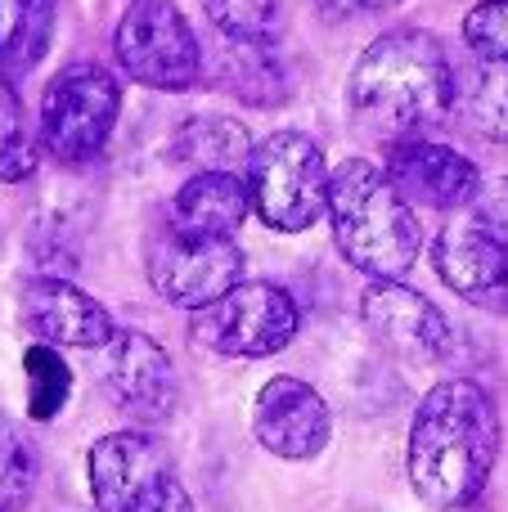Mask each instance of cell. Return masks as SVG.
Segmentation results:
<instances>
[{
    "label": "cell",
    "mask_w": 508,
    "mask_h": 512,
    "mask_svg": "<svg viewBox=\"0 0 508 512\" xmlns=\"http://www.w3.org/2000/svg\"><path fill=\"white\" fill-rule=\"evenodd\" d=\"M500 459V414L477 382L450 378L423 396L410 427V481L423 504L464 508Z\"/></svg>",
    "instance_id": "1"
},
{
    "label": "cell",
    "mask_w": 508,
    "mask_h": 512,
    "mask_svg": "<svg viewBox=\"0 0 508 512\" xmlns=\"http://www.w3.org/2000/svg\"><path fill=\"white\" fill-rule=\"evenodd\" d=\"M347 95L360 126L378 135H410L450 113L455 72L437 36L401 27V32L378 36L356 59Z\"/></svg>",
    "instance_id": "2"
},
{
    "label": "cell",
    "mask_w": 508,
    "mask_h": 512,
    "mask_svg": "<svg viewBox=\"0 0 508 512\" xmlns=\"http://www.w3.org/2000/svg\"><path fill=\"white\" fill-rule=\"evenodd\" d=\"M324 212H329L342 256L369 279H401L419 256V221L387 180V171H378L374 162H342L329 176V207Z\"/></svg>",
    "instance_id": "3"
},
{
    "label": "cell",
    "mask_w": 508,
    "mask_h": 512,
    "mask_svg": "<svg viewBox=\"0 0 508 512\" xmlns=\"http://www.w3.org/2000/svg\"><path fill=\"white\" fill-rule=\"evenodd\" d=\"M248 207L270 230H311L329 207V162L320 144L297 131H275L252 144L248 171Z\"/></svg>",
    "instance_id": "4"
},
{
    "label": "cell",
    "mask_w": 508,
    "mask_h": 512,
    "mask_svg": "<svg viewBox=\"0 0 508 512\" xmlns=\"http://www.w3.org/2000/svg\"><path fill=\"white\" fill-rule=\"evenodd\" d=\"M302 328V310L275 283H234L212 306L194 310V342L212 355L266 360L279 355Z\"/></svg>",
    "instance_id": "5"
},
{
    "label": "cell",
    "mask_w": 508,
    "mask_h": 512,
    "mask_svg": "<svg viewBox=\"0 0 508 512\" xmlns=\"http://www.w3.org/2000/svg\"><path fill=\"white\" fill-rule=\"evenodd\" d=\"M122 90L113 72L99 63H72L45 86L41 99V140L59 162H90L104 153L117 126Z\"/></svg>",
    "instance_id": "6"
},
{
    "label": "cell",
    "mask_w": 508,
    "mask_h": 512,
    "mask_svg": "<svg viewBox=\"0 0 508 512\" xmlns=\"http://www.w3.org/2000/svg\"><path fill=\"white\" fill-rule=\"evenodd\" d=\"M117 63L140 86L153 90H189L203 68V50L171 0H131L117 23Z\"/></svg>",
    "instance_id": "7"
},
{
    "label": "cell",
    "mask_w": 508,
    "mask_h": 512,
    "mask_svg": "<svg viewBox=\"0 0 508 512\" xmlns=\"http://www.w3.org/2000/svg\"><path fill=\"white\" fill-rule=\"evenodd\" d=\"M243 252L234 239H198L162 225L149 243V283L180 310H203L239 283Z\"/></svg>",
    "instance_id": "8"
},
{
    "label": "cell",
    "mask_w": 508,
    "mask_h": 512,
    "mask_svg": "<svg viewBox=\"0 0 508 512\" xmlns=\"http://www.w3.org/2000/svg\"><path fill=\"white\" fill-rule=\"evenodd\" d=\"M360 319L374 333V342L383 351H392L396 360L410 364H432L446 360L450 346H455V333H450V319L432 306L423 292L405 288V283L387 279L365 288L360 297Z\"/></svg>",
    "instance_id": "9"
},
{
    "label": "cell",
    "mask_w": 508,
    "mask_h": 512,
    "mask_svg": "<svg viewBox=\"0 0 508 512\" xmlns=\"http://www.w3.org/2000/svg\"><path fill=\"white\" fill-rule=\"evenodd\" d=\"M252 432L275 459L306 463L329 445L333 436V414L324 405V396L302 378H270L257 391L252 405Z\"/></svg>",
    "instance_id": "10"
},
{
    "label": "cell",
    "mask_w": 508,
    "mask_h": 512,
    "mask_svg": "<svg viewBox=\"0 0 508 512\" xmlns=\"http://www.w3.org/2000/svg\"><path fill=\"white\" fill-rule=\"evenodd\" d=\"M387 180L401 198L441 207V212H459L482 194V171L473 167V158H464L450 144L414 140V135H401L387 149Z\"/></svg>",
    "instance_id": "11"
},
{
    "label": "cell",
    "mask_w": 508,
    "mask_h": 512,
    "mask_svg": "<svg viewBox=\"0 0 508 512\" xmlns=\"http://www.w3.org/2000/svg\"><path fill=\"white\" fill-rule=\"evenodd\" d=\"M108 396L135 418V423H167L176 414L180 382L176 364L153 337L113 333L108 342Z\"/></svg>",
    "instance_id": "12"
},
{
    "label": "cell",
    "mask_w": 508,
    "mask_h": 512,
    "mask_svg": "<svg viewBox=\"0 0 508 512\" xmlns=\"http://www.w3.org/2000/svg\"><path fill=\"white\" fill-rule=\"evenodd\" d=\"M432 265L450 292L486 310H508V243L482 221H455L432 243Z\"/></svg>",
    "instance_id": "13"
},
{
    "label": "cell",
    "mask_w": 508,
    "mask_h": 512,
    "mask_svg": "<svg viewBox=\"0 0 508 512\" xmlns=\"http://www.w3.org/2000/svg\"><path fill=\"white\" fill-rule=\"evenodd\" d=\"M18 315H23V324L32 328L45 346H81V351H95V346L113 342V333H117L113 315H108L95 297H86L77 283H63V279H32L23 288Z\"/></svg>",
    "instance_id": "14"
},
{
    "label": "cell",
    "mask_w": 508,
    "mask_h": 512,
    "mask_svg": "<svg viewBox=\"0 0 508 512\" xmlns=\"http://www.w3.org/2000/svg\"><path fill=\"white\" fill-rule=\"evenodd\" d=\"M167 472V450L149 432H113L90 450V495H95L99 512H126Z\"/></svg>",
    "instance_id": "15"
},
{
    "label": "cell",
    "mask_w": 508,
    "mask_h": 512,
    "mask_svg": "<svg viewBox=\"0 0 508 512\" xmlns=\"http://www.w3.org/2000/svg\"><path fill=\"white\" fill-rule=\"evenodd\" d=\"M248 185L239 176H221V171H198L194 180L180 185L171 198L167 225L180 234H198V239H234L243 221H248Z\"/></svg>",
    "instance_id": "16"
},
{
    "label": "cell",
    "mask_w": 508,
    "mask_h": 512,
    "mask_svg": "<svg viewBox=\"0 0 508 512\" xmlns=\"http://www.w3.org/2000/svg\"><path fill=\"white\" fill-rule=\"evenodd\" d=\"M171 158L198 171H221V176H243L252 158V135L243 122L221 113H198L176 126L171 135Z\"/></svg>",
    "instance_id": "17"
},
{
    "label": "cell",
    "mask_w": 508,
    "mask_h": 512,
    "mask_svg": "<svg viewBox=\"0 0 508 512\" xmlns=\"http://www.w3.org/2000/svg\"><path fill=\"white\" fill-rule=\"evenodd\" d=\"M54 14V0H0V77L14 81L45 59Z\"/></svg>",
    "instance_id": "18"
},
{
    "label": "cell",
    "mask_w": 508,
    "mask_h": 512,
    "mask_svg": "<svg viewBox=\"0 0 508 512\" xmlns=\"http://www.w3.org/2000/svg\"><path fill=\"white\" fill-rule=\"evenodd\" d=\"M459 122L473 135L491 144H508V68L504 63H486L459 86L455 81V104Z\"/></svg>",
    "instance_id": "19"
},
{
    "label": "cell",
    "mask_w": 508,
    "mask_h": 512,
    "mask_svg": "<svg viewBox=\"0 0 508 512\" xmlns=\"http://www.w3.org/2000/svg\"><path fill=\"white\" fill-rule=\"evenodd\" d=\"M203 9L234 45L270 50L284 32V5L279 0H203Z\"/></svg>",
    "instance_id": "20"
},
{
    "label": "cell",
    "mask_w": 508,
    "mask_h": 512,
    "mask_svg": "<svg viewBox=\"0 0 508 512\" xmlns=\"http://www.w3.org/2000/svg\"><path fill=\"white\" fill-rule=\"evenodd\" d=\"M36 477H41V463L27 436L9 418H0V512H23L32 504Z\"/></svg>",
    "instance_id": "21"
},
{
    "label": "cell",
    "mask_w": 508,
    "mask_h": 512,
    "mask_svg": "<svg viewBox=\"0 0 508 512\" xmlns=\"http://www.w3.org/2000/svg\"><path fill=\"white\" fill-rule=\"evenodd\" d=\"M36 140L27 135V117H23V99H18L14 81L0 77V180L18 185L36 171Z\"/></svg>",
    "instance_id": "22"
},
{
    "label": "cell",
    "mask_w": 508,
    "mask_h": 512,
    "mask_svg": "<svg viewBox=\"0 0 508 512\" xmlns=\"http://www.w3.org/2000/svg\"><path fill=\"white\" fill-rule=\"evenodd\" d=\"M23 369H27V414H32L36 423H50L72 391L68 364H63V355H54L50 346H32V351L23 355Z\"/></svg>",
    "instance_id": "23"
},
{
    "label": "cell",
    "mask_w": 508,
    "mask_h": 512,
    "mask_svg": "<svg viewBox=\"0 0 508 512\" xmlns=\"http://www.w3.org/2000/svg\"><path fill=\"white\" fill-rule=\"evenodd\" d=\"M225 72H230V90H234V95L257 99V104H266V108H275L279 99L288 95V81H284V72H279V63L270 59V50L234 45Z\"/></svg>",
    "instance_id": "24"
},
{
    "label": "cell",
    "mask_w": 508,
    "mask_h": 512,
    "mask_svg": "<svg viewBox=\"0 0 508 512\" xmlns=\"http://www.w3.org/2000/svg\"><path fill=\"white\" fill-rule=\"evenodd\" d=\"M464 41L482 63H508V0H482L468 9Z\"/></svg>",
    "instance_id": "25"
},
{
    "label": "cell",
    "mask_w": 508,
    "mask_h": 512,
    "mask_svg": "<svg viewBox=\"0 0 508 512\" xmlns=\"http://www.w3.org/2000/svg\"><path fill=\"white\" fill-rule=\"evenodd\" d=\"M126 512H194V504H189L185 486L176 481V472H167V477L153 481V486L144 490V495L135 499Z\"/></svg>",
    "instance_id": "26"
},
{
    "label": "cell",
    "mask_w": 508,
    "mask_h": 512,
    "mask_svg": "<svg viewBox=\"0 0 508 512\" xmlns=\"http://www.w3.org/2000/svg\"><path fill=\"white\" fill-rule=\"evenodd\" d=\"M482 225L495 234V239L508 243V185H500L491 198L482 203Z\"/></svg>",
    "instance_id": "27"
},
{
    "label": "cell",
    "mask_w": 508,
    "mask_h": 512,
    "mask_svg": "<svg viewBox=\"0 0 508 512\" xmlns=\"http://www.w3.org/2000/svg\"><path fill=\"white\" fill-rule=\"evenodd\" d=\"M396 0H320V9L329 18H347V14H360V9H387Z\"/></svg>",
    "instance_id": "28"
}]
</instances>
